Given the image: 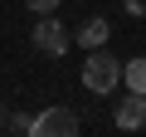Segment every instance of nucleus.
Returning a JSON list of instances; mask_svg holds the SVG:
<instances>
[{
    "label": "nucleus",
    "instance_id": "9",
    "mask_svg": "<svg viewBox=\"0 0 146 137\" xmlns=\"http://www.w3.org/2000/svg\"><path fill=\"white\" fill-rule=\"evenodd\" d=\"M122 10L127 15H146V0H122Z\"/></svg>",
    "mask_w": 146,
    "mask_h": 137
},
{
    "label": "nucleus",
    "instance_id": "8",
    "mask_svg": "<svg viewBox=\"0 0 146 137\" xmlns=\"http://www.w3.org/2000/svg\"><path fill=\"white\" fill-rule=\"evenodd\" d=\"M25 5H29L34 15H49V10H58V0H25Z\"/></svg>",
    "mask_w": 146,
    "mask_h": 137
},
{
    "label": "nucleus",
    "instance_id": "10",
    "mask_svg": "<svg viewBox=\"0 0 146 137\" xmlns=\"http://www.w3.org/2000/svg\"><path fill=\"white\" fill-rule=\"evenodd\" d=\"M0 127H10V113H5V103H0Z\"/></svg>",
    "mask_w": 146,
    "mask_h": 137
},
{
    "label": "nucleus",
    "instance_id": "2",
    "mask_svg": "<svg viewBox=\"0 0 146 137\" xmlns=\"http://www.w3.org/2000/svg\"><path fill=\"white\" fill-rule=\"evenodd\" d=\"M29 39H34V49H39V54H49V59H58V54L73 44V34L54 20V10H49V15H39V25L29 30Z\"/></svg>",
    "mask_w": 146,
    "mask_h": 137
},
{
    "label": "nucleus",
    "instance_id": "4",
    "mask_svg": "<svg viewBox=\"0 0 146 137\" xmlns=\"http://www.w3.org/2000/svg\"><path fill=\"white\" fill-rule=\"evenodd\" d=\"M112 122H117L122 132H141V127H146V93H131V88H127V98L117 103Z\"/></svg>",
    "mask_w": 146,
    "mask_h": 137
},
{
    "label": "nucleus",
    "instance_id": "1",
    "mask_svg": "<svg viewBox=\"0 0 146 137\" xmlns=\"http://www.w3.org/2000/svg\"><path fill=\"white\" fill-rule=\"evenodd\" d=\"M117 83H122V59H112L107 44L88 49V59H83V88L88 93H112Z\"/></svg>",
    "mask_w": 146,
    "mask_h": 137
},
{
    "label": "nucleus",
    "instance_id": "7",
    "mask_svg": "<svg viewBox=\"0 0 146 137\" xmlns=\"http://www.w3.org/2000/svg\"><path fill=\"white\" fill-rule=\"evenodd\" d=\"M10 132H34V118H25V113H15V118H10Z\"/></svg>",
    "mask_w": 146,
    "mask_h": 137
},
{
    "label": "nucleus",
    "instance_id": "3",
    "mask_svg": "<svg viewBox=\"0 0 146 137\" xmlns=\"http://www.w3.org/2000/svg\"><path fill=\"white\" fill-rule=\"evenodd\" d=\"M78 127H83L78 113L63 108V103H54V108H44V113L34 118V137H73Z\"/></svg>",
    "mask_w": 146,
    "mask_h": 137
},
{
    "label": "nucleus",
    "instance_id": "6",
    "mask_svg": "<svg viewBox=\"0 0 146 137\" xmlns=\"http://www.w3.org/2000/svg\"><path fill=\"white\" fill-rule=\"evenodd\" d=\"M122 83L131 93H146V59H127L122 64Z\"/></svg>",
    "mask_w": 146,
    "mask_h": 137
},
{
    "label": "nucleus",
    "instance_id": "5",
    "mask_svg": "<svg viewBox=\"0 0 146 137\" xmlns=\"http://www.w3.org/2000/svg\"><path fill=\"white\" fill-rule=\"evenodd\" d=\"M107 30H112V25H107V20L98 15V20H83V25H78V34H73V39H78L83 49H102V44H107Z\"/></svg>",
    "mask_w": 146,
    "mask_h": 137
}]
</instances>
